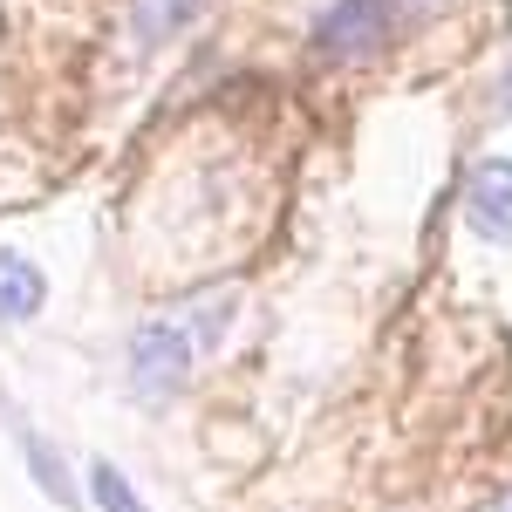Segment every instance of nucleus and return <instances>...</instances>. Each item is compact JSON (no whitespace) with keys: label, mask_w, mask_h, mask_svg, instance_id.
I'll use <instances>...</instances> for the list:
<instances>
[{"label":"nucleus","mask_w":512,"mask_h":512,"mask_svg":"<svg viewBox=\"0 0 512 512\" xmlns=\"http://www.w3.org/2000/svg\"><path fill=\"white\" fill-rule=\"evenodd\" d=\"M390 41V0H335L315 21V48L335 62H362Z\"/></svg>","instance_id":"2"},{"label":"nucleus","mask_w":512,"mask_h":512,"mask_svg":"<svg viewBox=\"0 0 512 512\" xmlns=\"http://www.w3.org/2000/svg\"><path fill=\"white\" fill-rule=\"evenodd\" d=\"M89 492H96V506H103V512H144V499L130 492V478H123L110 458L89 465Z\"/></svg>","instance_id":"6"},{"label":"nucleus","mask_w":512,"mask_h":512,"mask_svg":"<svg viewBox=\"0 0 512 512\" xmlns=\"http://www.w3.org/2000/svg\"><path fill=\"white\" fill-rule=\"evenodd\" d=\"M465 226L492 246H512V158H478L465 178Z\"/></svg>","instance_id":"3"},{"label":"nucleus","mask_w":512,"mask_h":512,"mask_svg":"<svg viewBox=\"0 0 512 512\" xmlns=\"http://www.w3.org/2000/svg\"><path fill=\"white\" fill-rule=\"evenodd\" d=\"M41 301H48L41 267H35V260H21V253H0V321H35Z\"/></svg>","instance_id":"5"},{"label":"nucleus","mask_w":512,"mask_h":512,"mask_svg":"<svg viewBox=\"0 0 512 512\" xmlns=\"http://www.w3.org/2000/svg\"><path fill=\"white\" fill-rule=\"evenodd\" d=\"M21 444H28V472L48 485V499H55V506H76V485H69V472H62V458H55L41 437H21Z\"/></svg>","instance_id":"7"},{"label":"nucleus","mask_w":512,"mask_h":512,"mask_svg":"<svg viewBox=\"0 0 512 512\" xmlns=\"http://www.w3.org/2000/svg\"><path fill=\"white\" fill-rule=\"evenodd\" d=\"M499 110L512 117V62H506V76H499Z\"/></svg>","instance_id":"8"},{"label":"nucleus","mask_w":512,"mask_h":512,"mask_svg":"<svg viewBox=\"0 0 512 512\" xmlns=\"http://www.w3.org/2000/svg\"><path fill=\"white\" fill-rule=\"evenodd\" d=\"M198 7L205 0H130V35H137V48H164L198 21Z\"/></svg>","instance_id":"4"},{"label":"nucleus","mask_w":512,"mask_h":512,"mask_svg":"<svg viewBox=\"0 0 512 512\" xmlns=\"http://www.w3.org/2000/svg\"><path fill=\"white\" fill-rule=\"evenodd\" d=\"M192 342H185V328H171V321H151V328H137V342H130V383L137 396H178L185 390V376H192Z\"/></svg>","instance_id":"1"},{"label":"nucleus","mask_w":512,"mask_h":512,"mask_svg":"<svg viewBox=\"0 0 512 512\" xmlns=\"http://www.w3.org/2000/svg\"><path fill=\"white\" fill-rule=\"evenodd\" d=\"M492 512H512V492H506V499H499V506H492Z\"/></svg>","instance_id":"9"}]
</instances>
